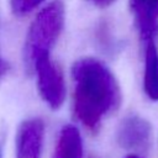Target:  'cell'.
Segmentation results:
<instances>
[{
    "mask_svg": "<svg viewBox=\"0 0 158 158\" xmlns=\"http://www.w3.org/2000/svg\"><path fill=\"white\" fill-rule=\"evenodd\" d=\"M72 78L74 116L89 131L96 132L102 118L121 104L118 83L102 62L91 57L81 58L73 64Z\"/></svg>",
    "mask_w": 158,
    "mask_h": 158,
    "instance_id": "obj_1",
    "label": "cell"
},
{
    "mask_svg": "<svg viewBox=\"0 0 158 158\" xmlns=\"http://www.w3.org/2000/svg\"><path fill=\"white\" fill-rule=\"evenodd\" d=\"M64 17V4L60 0H53L36 15L23 43V62L28 72H32L40 58L51 56L63 31Z\"/></svg>",
    "mask_w": 158,
    "mask_h": 158,
    "instance_id": "obj_2",
    "label": "cell"
},
{
    "mask_svg": "<svg viewBox=\"0 0 158 158\" xmlns=\"http://www.w3.org/2000/svg\"><path fill=\"white\" fill-rule=\"evenodd\" d=\"M32 72L36 75L37 89L42 100L51 109H59L65 99V83L60 68L51 60V56H47L35 63Z\"/></svg>",
    "mask_w": 158,
    "mask_h": 158,
    "instance_id": "obj_3",
    "label": "cell"
},
{
    "mask_svg": "<svg viewBox=\"0 0 158 158\" xmlns=\"http://www.w3.org/2000/svg\"><path fill=\"white\" fill-rule=\"evenodd\" d=\"M152 127L151 123L137 115H130L122 118L117 127L116 141L120 147L131 152H146L151 146Z\"/></svg>",
    "mask_w": 158,
    "mask_h": 158,
    "instance_id": "obj_4",
    "label": "cell"
},
{
    "mask_svg": "<svg viewBox=\"0 0 158 158\" xmlns=\"http://www.w3.org/2000/svg\"><path fill=\"white\" fill-rule=\"evenodd\" d=\"M44 144V123L38 117L25 120L17 130L15 158H42Z\"/></svg>",
    "mask_w": 158,
    "mask_h": 158,
    "instance_id": "obj_5",
    "label": "cell"
},
{
    "mask_svg": "<svg viewBox=\"0 0 158 158\" xmlns=\"http://www.w3.org/2000/svg\"><path fill=\"white\" fill-rule=\"evenodd\" d=\"M135 23L142 41L158 37V0H131Z\"/></svg>",
    "mask_w": 158,
    "mask_h": 158,
    "instance_id": "obj_6",
    "label": "cell"
},
{
    "mask_svg": "<svg viewBox=\"0 0 158 158\" xmlns=\"http://www.w3.org/2000/svg\"><path fill=\"white\" fill-rule=\"evenodd\" d=\"M143 90L148 99L158 101V47L156 40L144 41Z\"/></svg>",
    "mask_w": 158,
    "mask_h": 158,
    "instance_id": "obj_7",
    "label": "cell"
},
{
    "mask_svg": "<svg viewBox=\"0 0 158 158\" xmlns=\"http://www.w3.org/2000/svg\"><path fill=\"white\" fill-rule=\"evenodd\" d=\"M52 158H83V139L75 126L67 125L60 130Z\"/></svg>",
    "mask_w": 158,
    "mask_h": 158,
    "instance_id": "obj_8",
    "label": "cell"
},
{
    "mask_svg": "<svg viewBox=\"0 0 158 158\" xmlns=\"http://www.w3.org/2000/svg\"><path fill=\"white\" fill-rule=\"evenodd\" d=\"M44 1L46 0H10V6L15 15L25 16L36 10Z\"/></svg>",
    "mask_w": 158,
    "mask_h": 158,
    "instance_id": "obj_9",
    "label": "cell"
},
{
    "mask_svg": "<svg viewBox=\"0 0 158 158\" xmlns=\"http://www.w3.org/2000/svg\"><path fill=\"white\" fill-rule=\"evenodd\" d=\"M9 69H10L9 63L0 56V81L6 77V74L9 73Z\"/></svg>",
    "mask_w": 158,
    "mask_h": 158,
    "instance_id": "obj_10",
    "label": "cell"
},
{
    "mask_svg": "<svg viewBox=\"0 0 158 158\" xmlns=\"http://www.w3.org/2000/svg\"><path fill=\"white\" fill-rule=\"evenodd\" d=\"M88 1H90L91 4H94L99 7H106V6L111 5L115 0H88Z\"/></svg>",
    "mask_w": 158,
    "mask_h": 158,
    "instance_id": "obj_11",
    "label": "cell"
},
{
    "mask_svg": "<svg viewBox=\"0 0 158 158\" xmlns=\"http://www.w3.org/2000/svg\"><path fill=\"white\" fill-rule=\"evenodd\" d=\"M126 158H142V157L138 156V154H128Z\"/></svg>",
    "mask_w": 158,
    "mask_h": 158,
    "instance_id": "obj_12",
    "label": "cell"
},
{
    "mask_svg": "<svg viewBox=\"0 0 158 158\" xmlns=\"http://www.w3.org/2000/svg\"><path fill=\"white\" fill-rule=\"evenodd\" d=\"M0 158H2V141H0Z\"/></svg>",
    "mask_w": 158,
    "mask_h": 158,
    "instance_id": "obj_13",
    "label": "cell"
}]
</instances>
